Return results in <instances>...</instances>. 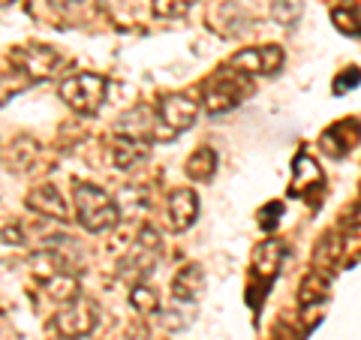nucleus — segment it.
Returning a JSON list of instances; mask_svg holds the SVG:
<instances>
[{"instance_id": "1", "label": "nucleus", "mask_w": 361, "mask_h": 340, "mask_svg": "<svg viewBox=\"0 0 361 340\" xmlns=\"http://www.w3.org/2000/svg\"><path fill=\"white\" fill-rule=\"evenodd\" d=\"M73 208H75V220L85 232H109L115 229L121 220V208L118 202L109 196L106 190H99L97 184H75L73 193Z\"/></svg>"}, {"instance_id": "2", "label": "nucleus", "mask_w": 361, "mask_h": 340, "mask_svg": "<svg viewBox=\"0 0 361 340\" xmlns=\"http://www.w3.org/2000/svg\"><path fill=\"white\" fill-rule=\"evenodd\" d=\"M250 90H253L250 75H244L238 70H232V66H226V70L214 73L205 82L199 109H205L208 115H226V111H232L235 106H241L244 99L250 97Z\"/></svg>"}, {"instance_id": "3", "label": "nucleus", "mask_w": 361, "mask_h": 340, "mask_svg": "<svg viewBox=\"0 0 361 340\" xmlns=\"http://www.w3.org/2000/svg\"><path fill=\"white\" fill-rule=\"evenodd\" d=\"M199 118V103L180 94H166L154 106V135L151 142H172L187 133Z\"/></svg>"}, {"instance_id": "4", "label": "nucleus", "mask_w": 361, "mask_h": 340, "mask_svg": "<svg viewBox=\"0 0 361 340\" xmlns=\"http://www.w3.org/2000/svg\"><path fill=\"white\" fill-rule=\"evenodd\" d=\"M58 94L73 111H78V115H97L106 103L109 78L97 75V73H75V75L63 78Z\"/></svg>"}, {"instance_id": "5", "label": "nucleus", "mask_w": 361, "mask_h": 340, "mask_svg": "<svg viewBox=\"0 0 361 340\" xmlns=\"http://www.w3.org/2000/svg\"><path fill=\"white\" fill-rule=\"evenodd\" d=\"M160 253H163V241H160V235H157V229L142 226V232L135 235L133 247L118 262V277L127 283H142L157 268V262H160Z\"/></svg>"}, {"instance_id": "6", "label": "nucleus", "mask_w": 361, "mask_h": 340, "mask_svg": "<svg viewBox=\"0 0 361 340\" xmlns=\"http://www.w3.org/2000/svg\"><path fill=\"white\" fill-rule=\"evenodd\" d=\"M99 322V308L90 298H73L58 308L54 313V328L66 340H82L87 334H94V328Z\"/></svg>"}, {"instance_id": "7", "label": "nucleus", "mask_w": 361, "mask_h": 340, "mask_svg": "<svg viewBox=\"0 0 361 340\" xmlns=\"http://www.w3.org/2000/svg\"><path fill=\"white\" fill-rule=\"evenodd\" d=\"M283 61H286V54H283L280 45H256V49H241L238 54H232L229 66L253 78V75H274V73H280Z\"/></svg>"}, {"instance_id": "8", "label": "nucleus", "mask_w": 361, "mask_h": 340, "mask_svg": "<svg viewBox=\"0 0 361 340\" xmlns=\"http://www.w3.org/2000/svg\"><path fill=\"white\" fill-rule=\"evenodd\" d=\"M13 61L18 63V70L25 73L30 82H42V78H51L54 73L63 66V58L51 45H30V49H18L13 51Z\"/></svg>"}, {"instance_id": "9", "label": "nucleus", "mask_w": 361, "mask_h": 340, "mask_svg": "<svg viewBox=\"0 0 361 340\" xmlns=\"http://www.w3.org/2000/svg\"><path fill=\"white\" fill-rule=\"evenodd\" d=\"M166 214H169V226H172L175 232L190 229L199 217V196L190 187L172 190L166 199Z\"/></svg>"}, {"instance_id": "10", "label": "nucleus", "mask_w": 361, "mask_h": 340, "mask_svg": "<svg viewBox=\"0 0 361 340\" xmlns=\"http://www.w3.org/2000/svg\"><path fill=\"white\" fill-rule=\"evenodd\" d=\"M151 157V142L148 139H135V135L118 133V139L111 142V163L123 172H133L139 169L145 160Z\"/></svg>"}, {"instance_id": "11", "label": "nucleus", "mask_w": 361, "mask_h": 340, "mask_svg": "<svg viewBox=\"0 0 361 340\" xmlns=\"http://www.w3.org/2000/svg\"><path fill=\"white\" fill-rule=\"evenodd\" d=\"M27 208L37 211L39 217H45V220H58V223L66 220V202H63V196H61V190L51 187V184H42V187H37V190H30Z\"/></svg>"}, {"instance_id": "12", "label": "nucleus", "mask_w": 361, "mask_h": 340, "mask_svg": "<svg viewBox=\"0 0 361 340\" xmlns=\"http://www.w3.org/2000/svg\"><path fill=\"white\" fill-rule=\"evenodd\" d=\"M202 292H205V271H202V265H196V262L184 265L172 280V296L178 301L193 304L202 298Z\"/></svg>"}, {"instance_id": "13", "label": "nucleus", "mask_w": 361, "mask_h": 340, "mask_svg": "<svg viewBox=\"0 0 361 340\" xmlns=\"http://www.w3.org/2000/svg\"><path fill=\"white\" fill-rule=\"evenodd\" d=\"M353 127H358V121L355 118H349V121H341V123H334V127L322 135V148L329 151L331 157H343L353 145L361 139V133H353V135H346Z\"/></svg>"}, {"instance_id": "14", "label": "nucleus", "mask_w": 361, "mask_h": 340, "mask_svg": "<svg viewBox=\"0 0 361 340\" xmlns=\"http://www.w3.org/2000/svg\"><path fill=\"white\" fill-rule=\"evenodd\" d=\"M42 286H45V292H49V298L61 301V304L78 298V277L70 274V271H54L51 277L42 280Z\"/></svg>"}, {"instance_id": "15", "label": "nucleus", "mask_w": 361, "mask_h": 340, "mask_svg": "<svg viewBox=\"0 0 361 340\" xmlns=\"http://www.w3.org/2000/svg\"><path fill=\"white\" fill-rule=\"evenodd\" d=\"M214 169H217V154H214V148H196L193 154H190L184 172H187L190 181L205 184V181L214 178Z\"/></svg>"}, {"instance_id": "16", "label": "nucleus", "mask_w": 361, "mask_h": 340, "mask_svg": "<svg viewBox=\"0 0 361 340\" xmlns=\"http://www.w3.org/2000/svg\"><path fill=\"white\" fill-rule=\"evenodd\" d=\"M280 256H283V247H280L277 241H268L256 250V271L262 277H271L280 271Z\"/></svg>"}, {"instance_id": "17", "label": "nucleus", "mask_w": 361, "mask_h": 340, "mask_svg": "<svg viewBox=\"0 0 361 340\" xmlns=\"http://www.w3.org/2000/svg\"><path fill=\"white\" fill-rule=\"evenodd\" d=\"M130 304L139 313H157L160 310V296H157V289L151 286H145V283H133V289H130Z\"/></svg>"}, {"instance_id": "18", "label": "nucleus", "mask_w": 361, "mask_h": 340, "mask_svg": "<svg viewBox=\"0 0 361 340\" xmlns=\"http://www.w3.org/2000/svg\"><path fill=\"white\" fill-rule=\"evenodd\" d=\"M325 292H329V280H325L319 271H313V274L301 283L298 298H301V304H319V301H325Z\"/></svg>"}, {"instance_id": "19", "label": "nucleus", "mask_w": 361, "mask_h": 340, "mask_svg": "<svg viewBox=\"0 0 361 340\" xmlns=\"http://www.w3.org/2000/svg\"><path fill=\"white\" fill-rule=\"evenodd\" d=\"M30 85V78L21 73V70H13V73H0V103H6L9 97L21 94Z\"/></svg>"}, {"instance_id": "20", "label": "nucleus", "mask_w": 361, "mask_h": 340, "mask_svg": "<svg viewBox=\"0 0 361 340\" xmlns=\"http://www.w3.org/2000/svg\"><path fill=\"white\" fill-rule=\"evenodd\" d=\"M196 6V0H154V16L157 18H180Z\"/></svg>"}, {"instance_id": "21", "label": "nucleus", "mask_w": 361, "mask_h": 340, "mask_svg": "<svg viewBox=\"0 0 361 340\" xmlns=\"http://www.w3.org/2000/svg\"><path fill=\"white\" fill-rule=\"evenodd\" d=\"M271 16H274L280 25L292 28L298 21V16H301V4L298 0H274V4H271Z\"/></svg>"}, {"instance_id": "22", "label": "nucleus", "mask_w": 361, "mask_h": 340, "mask_svg": "<svg viewBox=\"0 0 361 340\" xmlns=\"http://www.w3.org/2000/svg\"><path fill=\"white\" fill-rule=\"evenodd\" d=\"M307 181H313V184H319L322 175H319V169H316V163L310 160L307 154H301L298 160H295V187L301 184V190L307 187Z\"/></svg>"}, {"instance_id": "23", "label": "nucleus", "mask_w": 361, "mask_h": 340, "mask_svg": "<svg viewBox=\"0 0 361 340\" xmlns=\"http://www.w3.org/2000/svg\"><path fill=\"white\" fill-rule=\"evenodd\" d=\"M341 250H343V244L337 241V235H325L319 244H316V256H313V262H319V259L325 256V262L334 265L337 259H341Z\"/></svg>"}, {"instance_id": "24", "label": "nucleus", "mask_w": 361, "mask_h": 340, "mask_svg": "<svg viewBox=\"0 0 361 340\" xmlns=\"http://www.w3.org/2000/svg\"><path fill=\"white\" fill-rule=\"evenodd\" d=\"M331 21L337 25V30L341 33H349V37H361V21L346 13V9H331Z\"/></svg>"}, {"instance_id": "25", "label": "nucleus", "mask_w": 361, "mask_h": 340, "mask_svg": "<svg viewBox=\"0 0 361 340\" xmlns=\"http://www.w3.org/2000/svg\"><path fill=\"white\" fill-rule=\"evenodd\" d=\"M90 4V0H51V6H58L63 16H73V13H82V9Z\"/></svg>"}, {"instance_id": "26", "label": "nucleus", "mask_w": 361, "mask_h": 340, "mask_svg": "<svg viewBox=\"0 0 361 340\" xmlns=\"http://www.w3.org/2000/svg\"><path fill=\"white\" fill-rule=\"evenodd\" d=\"M346 73H353V75H341L334 82V94H343V87H358L361 85V73L358 70H346Z\"/></svg>"}, {"instance_id": "27", "label": "nucleus", "mask_w": 361, "mask_h": 340, "mask_svg": "<svg viewBox=\"0 0 361 340\" xmlns=\"http://www.w3.org/2000/svg\"><path fill=\"white\" fill-rule=\"evenodd\" d=\"M0 238H6V244H16V247L25 244V235H21L18 226H6V229L0 232Z\"/></svg>"}, {"instance_id": "28", "label": "nucleus", "mask_w": 361, "mask_h": 340, "mask_svg": "<svg viewBox=\"0 0 361 340\" xmlns=\"http://www.w3.org/2000/svg\"><path fill=\"white\" fill-rule=\"evenodd\" d=\"M9 4H13V0H0V6H9Z\"/></svg>"}]
</instances>
